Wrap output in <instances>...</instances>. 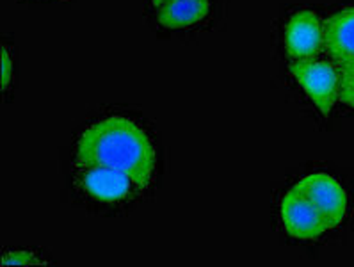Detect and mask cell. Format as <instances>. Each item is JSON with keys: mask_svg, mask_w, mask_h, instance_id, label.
Wrapping results in <instances>:
<instances>
[{"mask_svg": "<svg viewBox=\"0 0 354 267\" xmlns=\"http://www.w3.org/2000/svg\"><path fill=\"white\" fill-rule=\"evenodd\" d=\"M279 217L287 234L299 241H313L329 230L324 217L296 187L285 192L279 201Z\"/></svg>", "mask_w": 354, "mask_h": 267, "instance_id": "obj_4", "label": "cell"}, {"mask_svg": "<svg viewBox=\"0 0 354 267\" xmlns=\"http://www.w3.org/2000/svg\"><path fill=\"white\" fill-rule=\"evenodd\" d=\"M13 80V57L9 54L8 46H2V91L11 86Z\"/></svg>", "mask_w": 354, "mask_h": 267, "instance_id": "obj_10", "label": "cell"}, {"mask_svg": "<svg viewBox=\"0 0 354 267\" xmlns=\"http://www.w3.org/2000/svg\"><path fill=\"white\" fill-rule=\"evenodd\" d=\"M292 77L297 80L303 91L308 95L319 113L328 116L340 95V71L329 61L301 59L290 63Z\"/></svg>", "mask_w": 354, "mask_h": 267, "instance_id": "obj_2", "label": "cell"}, {"mask_svg": "<svg viewBox=\"0 0 354 267\" xmlns=\"http://www.w3.org/2000/svg\"><path fill=\"white\" fill-rule=\"evenodd\" d=\"M324 48L337 66L354 57V8L342 9L322 26Z\"/></svg>", "mask_w": 354, "mask_h": 267, "instance_id": "obj_7", "label": "cell"}, {"mask_svg": "<svg viewBox=\"0 0 354 267\" xmlns=\"http://www.w3.org/2000/svg\"><path fill=\"white\" fill-rule=\"evenodd\" d=\"M164 2H166V0H151V4L157 6V8H160V6H162Z\"/></svg>", "mask_w": 354, "mask_h": 267, "instance_id": "obj_13", "label": "cell"}, {"mask_svg": "<svg viewBox=\"0 0 354 267\" xmlns=\"http://www.w3.org/2000/svg\"><path fill=\"white\" fill-rule=\"evenodd\" d=\"M210 11L209 0H166L157 20L166 29H185L205 20Z\"/></svg>", "mask_w": 354, "mask_h": 267, "instance_id": "obj_8", "label": "cell"}, {"mask_svg": "<svg viewBox=\"0 0 354 267\" xmlns=\"http://www.w3.org/2000/svg\"><path fill=\"white\" fill-rule=\"evenodd\" d=\"M338 71H340V86L354 84V57H351L346 63H342L338 66Z\"/></svg>", "mask_w": 354, "mask_h": 267, "instance_id": "obj_11", "label": "cell"}, {"mask_svg": "<svg viewBox=\"0 0 354 267\" xmlns=\"http://www.w3.org/2000/svg\"><path fill=\"white\" fill-rule=\"evenodd\" d=\"M41 260L36 259V255L27 253V251H13V253H6L2 264L4 266H27V264H39Z\"/></svg>", "mask_w": 354, "mask_h": 267, "instance_id": "obj_9", "label": "cell"}, {"mask_svg": "<svg viewBox=\"0 0 354 267\" xmlns=\"http://www.w3.org/2000/svg\"><path fill=\"white\" fill-rule=\"evenodd\" d=\"M338 100H340L342 104L349 105V107H354V84H351V86H340Z\"/></svg>", "mask_w": 354, "mask_h": 267, "instance_id": "obj_12", "label": "cell"}, {"mask_svg": "<svg viewBox=\"0 0 354 267\" xmlns=\"http://www.w3.org/2000/svg\"><path fill=\"white\" fill-rule=\"evenodd\" d=\"M77 184L89 196L104 203L125 200L136 189L133 180L127 173L107 166H77Z\"/></svg>", "mask_w": 354, "mask_h": 267, "instance_id": "obj_5", "label": "cell"}, {"mask_svg": "<svg viewBox=\"0 0 354 267\" xmlns=\"http://www.w3.org/2000/svg\"><path fill=\"white\" fill-rule=\"evenodd\" d=\"M324 48V30L313 11H296L285 27V50L292 61L315 57Z\"/></svg>", "mask_w": 354, "mask_h": 267, "instance_id": "obj_6", "label": "cell"}, {"mask_svg": "<svg viewBox=\"0 0 354 267\" xmlns=\"http://www.w3.org/2000/svg\"><path fill=\"white\" fill-rule=\"evenodd\" d=\"M294 187L319 210L329 230L344 223L347 214V194L337 180L328 173L304 176Z\"/></svg>", "mask_w": 354, "mask_h": 267, "instance_id": "obj_3", "label": "cell"}, {"mask_svg": "<svg viewBox=\"0 0 354 267\" xmlns=\"http://www.w3.org/2000/svg\"><path fill=\"white\" fill-rule=\"evenodd\" d=\"M77 166H107L133 180L136 189H146L153 178L157 154L148 134L125 116H111L80 134L75 148Z\"/></svg>", "mask_w": 354, "mask_h": 267, "instance_id": "obj_1", "label": "cell"}]
</instances>
